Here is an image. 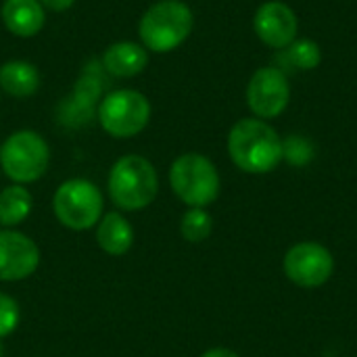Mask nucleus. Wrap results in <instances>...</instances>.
<instances>
[{
    "label": "nucleus",
    "mask_w": 357,
    "mask_h": 357,
    "mask_svg": "<svg viewBox=\"0 0 357 357\" xmlns=\"http://www.w3.org/2000/svg\"><path fill=\"white\" fill-rule=\"evenodd\" d=\"M228 155L245 174H270L282 161V138L264 119H238L228 132Z\"/></svg>",
    "instance_id": "1"
},
{
    "label": "nucleus",
    "mask_w": 357,
    "mask_h": 357,
    "mask_svg": "<svg viewBox=\"0 0 357 357\" xmlns=\"http://www.w3.org/2000/svg\"><path fill=\"white\" fill-rule=\"evenodd\" d=\"M195 15L184 0H157L138 23L140 44L149 52L165 54L180 48L192 33Z\"/></svg>",
    "instance_id": "2"
},
{
    "label": "nucleus",
    "mask_w": 357,
    "mask_h": 357,
    "mask_svg": "<svg viewBox=\"0 0 357 357\" xmlns=\"http://www.w3.org/2000/svg\"><path fill=\"white\" fill-rule=\"evenodd\" d=\"M109 197L123 211L146 209L159 192L155 165L142 155H123L109 172Z\"/></svg>",
    "instance_id": "3"
},
{
    "label": "nucleus",
    "mask_w": 357,
    "mask_h": 357,
    "mask_svg": "<svg viewBox=\"0 0 357 357\" xmlns=\"http://www.w3.org/2000/svg\"><path fill=\"white\" fill-rule=\"evenodd\" d=\"M169 186L188 207H207L220 197V174L213 161L201 153H184L169 167Z\"/></svg>",
    "instance_id": "4"
},
{
    "label": "nucleus",
    "mask_w": 357,
    "mask_h": 357,
    "mask_svg": "<svg viewBox=\"0 0 357 357\" xmlns=\"http://www.w3.org/2000/svg\"><path fill=\"white\" fill-rule=\"evenodd\" d=\"M151 100L134 88H119L105 94L96 107L100 128L113 138H134L151 121Z\"/></svg>",
    "instance_id": "5"
},
{
    "label": "nucleus",
    "mask_w": 357,
    "mask_h": 357,
    "mask_svg": "<svg viewBox=\"0 0 357 357\" xmlns=\"http://www.w3.org/2000/svg\"><path fill=\"white\" fill-rule=\"evenodd\" d=\"M50 165L48 142L33 130L13 132L0 146V167L15 184L40 180Z\"/></svg>",
    "instance_id": "6"
},
{
    "label": "nucleus",
    "mask_w": 357,
    "mask_h": 357,
    "mask_svg": "<svg viewBox=\"0 0 357 357\" xmlns=\"http://www.w3.org/2000/svg\"><path fill=\"white\" fill-rule=\"evenodd\" d=\"M102 192L98 186L84 178H71L63 182L52 199V209L56 220L75 232L90 230L100 222L102 215Z\"/></svg>",
    "instance_id": "7"
},
{
    "label": "nucleus",
    "mask_w": 357,
    "mask_h": 357,
    "mask_svg": "<svg viewBox=\"0 0 357 357\" xmlns=\"http://www.w3.org/2000/svg\"><path fill=\"white\" fill-rule=\"evenodd\" d=\"M291 102V84L280 67H259L247 84V107L264 121L280 117Z\"/></svg>",
    "instance_id": "8"
},
{
    "label": "nucleus",
    "mask_w": 357,
    "mask_h": 357,
    "mask_svg": "<svg viewBox=\"0 0 357 357\" xmlns=\"http://www.w3.org/2000/svg\"><path fill=\"white\" fill-rule=\"evenodd\" d=\"M282 268L293 284L301 289H318L331 280L335 272V259L324 245L303 241L287 251Z\"/></svg>",
    "instance_id": "9"
},
{
    "label": "nucleus",
    "mask_w": 357,
    "mask_h": 357,
    "mask_svg": "<svg viewBox=\"0 0 357 357\" xmlns=\"http://www.w3.org/2000/svg\"><path fill=\"white\" fill-rule=\"evenodd\" d=\"M102 71L105 69L100 61H90L88 65H84L69 100H65L61 107V121L65 126L77 128L88 123L92 115H96V107L102 98V88H105Z\"/></svg>",
    "instance_id": "10"
},
{
    "label": "nucleus",
    "mask_w": 357,
    "mask_h": 357,
    "mask_svg": "<svg viewBox=\"0 0 357 357\" xmlns=\"http://www.w3.org/2000/svg\"><path fill=\"white\" fill-rule=\"evenodd\" d=\"M253 29L257 38L276 50L289 48L297 40L299 21L295 10L282 0H268L259 4L253 15Z\"/></svg>",
    "instance_id": "11"
},
{
    "label": "nucleus",
    "mask_w": 357,
    "mask_h": 357,
    "mask_svg": "<svg viewBox=\"0 0 357 357\" xmlns=\"http://www.w3.org/2000/svg\"><path fill=\"white\" fill-rule=\"evenodd\" d=\"M40 266L38 245L23 232L0 230V280L17 282L29 278Z\"/></svg>",
    "instance_id": "12"
},
{
    "label": "nucleus",
    "mask_w": 357,
    "mask_h": 357,
    "mask_svg": "<svg viewBox=\"0 0 357 357\" xmlns=\"http://www.w3.org/2000/svg\"><path fill=\"white\" fill-rule=\"evenodd\" d=\"M100 65L105 73L111 77H134L142 73L149 65V50L140 42H113L105 48L100 56Z\"/></svg>",
    "instance_id": "13"
},
{
    "label": "nucleus",
    "mask_w": 357,
    "mask_h": 357,
    "mask_svg": "<svg viewBox=\"0 0 357 357\" xmlns=\"http://www.w3.org/2000/svg\"><path fill=\"white\" fill-rule=\"evenodd\" d=\"M0 19L13 36L33 38L46 25V8L40 0H4Z\"/></svg>",
    "instance_id": "14"
},
{
    "label": "nucleus",
    "mask_w": 357,
    "mask_h": 357,
    "mask_svg": "<svg viewBox=\"0 0 357 357\" xmlns=\"http://www.w3.org/2000/svg\"><path fill=\"white\" fill-rule=\"evenodd\" d=\"M40 88V71L33 63L13 59L0 65V90L13 98H29Z\"/></svg>",
    "instance_id": "15"
},
{
    "label": "nucleus",
    "mask_w": 357,
    "mask_h": 357,
    "mask_svg": "<svg viewBox=\"0 0 357 357\" xmlns=\"http://www.w3.org/2000/svg\"><path fill=\"white\" fill-rule=\"evenodd\" d=\"M96 243L107 255L119 257L132 249L134 230L121 213L111 211L96 224Z\"/></svg>",
    "instance_id": "16"
},
{
    "label": "nucleus",
    "mask_w": 357,
    "mask_h": 357,
    "mask_svg": "<svg viewBox=\"0 0 357 357\" xmlns=\"http://www.w3.org/2000/svg\"><path fill=\"white\" fill-rule=\"evenodd\" d=\"M33 199L29 190L21 184L6 186L0 192V226L2 228H15L21 222L27 220L31 211Z\"/></svg>",
    "instance_id": "17"
},
{
    "label": "nucleus",
    "mask_w": 357,
    "mask_h": 357,
    "mask_svg": "<svg viewBox=\"0 0 357 357\" xmlns=\"http://www.w3.org/2000/svg\"><path fill=\"white\" fill-rule=\"evenodd\" d=\"M213 232V218L203 207H190L180 220V234L188 243H203Z\"/></svg>",
    "instance_id": "18"
},
{
    "label": "nucleus",
    "mask_w": 357,
    "mask_h": 357,
    "mask_svg": "<svg viewBox=\"0 0 357 357\" xmlns=\"http://www.w3.org/2000/svg\"><path fill=\"white\" fill-rule=\"evenodd\" d=\"M287 50V56L291 61V65H295V69H301V71H312V69H318L320 63H322V48L316 40H310V38H301V40H295Z\"/></svg>",
    "instance_id": "19"
},
{
    "label": "nucleus",
    "mask_w": 357,
    "mask_h": 357,
    "mask_svg": "<svg viewBox=\"0 0 357 357\" xmlns=\"http://www.w3.org/2000/svg\"><path fill=\"white\" fill-rule=\"evenodd\" d=\"M314 159V144L303 136H289L282 140V161L303 167Z\"/></svg>",
    "instance_id": "20"
},
{
    "label": "nucleus",
    "mask_w": 357,
    "mask_h": 357,
    "mask_svg": "<svg viewBox=\"0 0 357 357\" xmlns=\"http://www.w3.org/2000/svg\"><path fill=\"white\" fill-rule=\"evenodd\" d=\"M19 305L10 295L0 293V339L8 337L19 326Z\"/></svg>",
    "instance_id": "21"
},
{
    "label": "nucleus",
    "mask_w": 357,
    "mask_h": 357,
    "mask_svg": "<svg viewBox=\"0 0 357 357\" xmlns=\"http://www.w3.org/2000/svg\"><path fill=\"white\" fill-rule=\"evenodd\" d=\"M40 4L46 8V10H52V13H63L67 8H71L75 4V0H40Z\"/></svg>",
    "instance_id": "22"
},
{
    "label": "nucleus",
    "mask_w": 357,
    "mask_h": 357,
    "mask_svg": "<svg viewBox=\"0 0 357 357\" xmlns=\"http://www.w3.org/2000/svg\"><path fill=\"white\" fill-rule=\"evenodd\" d=\"M201 357H241L238 354H234L232 349H226V347H213L209 351H205Z\"/></svg>",
    "instance_id": "23"
},
{
    "label": "nucleus",
    "mask_w": 357,
    "mask_h": 357,
    "mask_svg": "<svg viewBox=\"0 0 357 357\" xmlns=\"http://www.w3.org/2000/svg\"><path fill=\"white\" fill-rule=\"evenodd\" d=\"M4 356V347H2V343H0V357Z\"/></svg>",
    "instance_id": "24"
},
{
    "label": "nucleus",
    "mask_w": 357,
    "mask_h": 357,
    "mask_svg": "<svg viewBox=\"0 0 357 357\" xmlns=\"http://www.w3.org/2000/svg\"><path fill=\"white\" fill-rule=\"evenodd\" d=\"M0 172H2V167H0Z\"/></svg>",
    "instance_id": "25"
},
{
    "label": "nucleus",
    "mask_w": 357,
    "mask_h": 357,
    "mask_svg": "<svg viewBox=\"0 0 357 357\" xmlns=\"http://www.w3.org/2000/svg\"><path fill=\"white\" fill-rule=\"evenodd\" d=\"M0 92H2V90H0Z\"/></svg>",
    "instance_id": "26"
}]
</instances>
